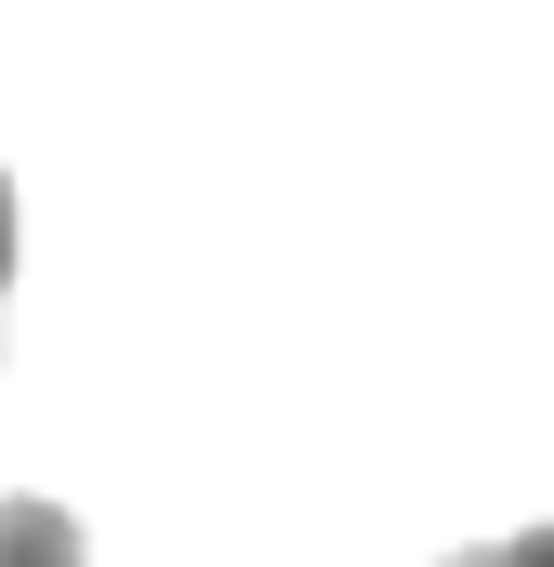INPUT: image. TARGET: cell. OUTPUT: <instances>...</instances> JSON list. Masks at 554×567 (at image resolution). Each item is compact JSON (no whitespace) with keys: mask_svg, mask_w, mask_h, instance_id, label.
Masks as SVG:
<instances>
[{"mask_svg":"<svg viewBox=\"0 0 554 567\" xmlns=\"http://www.w3.org/2000/svg\"><path fill=\"white\" fill-rule=\"evenodd\" d=\"M0 567H80V515L66 502H0Z\"/></svg>","mask_w":554,"mask_h":567,"instance_id":"obj_1","label":"cell"},{"mask_svg":"<svg viewBox=\"0 0 554 567\" xmlns=\"http://www.w3.org/2000/svg\"><path fill=\"white\" fill-rule=\"evenodd\" d=\"M449 567H554V528H515V542H475V555H449Z\"/></svg>","mask_w":554,"mask_h":567,"instance_id":"obj_2","label":"cell"},{"mask_svg":"<svg viewBox=\"0 0 554 567\" xmlns=\"http://www.w3.org/2000/svg\"><path fill=\"white\" fill-rule=\"evenodd\" d=\"M0 290H13V172H0Z\"/></svg>","mask_w":554,"mask_h":567,"instance_id":"obj_3","label":"cell"}]
</instances>
